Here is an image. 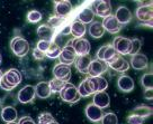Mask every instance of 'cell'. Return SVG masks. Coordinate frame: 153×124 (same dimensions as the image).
<instances>
[{
    "label": "cell",
    "mask_w": 153,
    "mask_h": 124,
    "mask_svg": "<svg viewBox=\"0 0 153 124\" xmlns=\"http://www.w3.org/2000/svg\"><path fill=\"white\" fill-rule=\"evenodd\" d=\"M117 86H118L120 91L124 92V93H129L134 90L135 84H134L132 77L127 76V75H122L117 80Z\"/></svg>",
    "instance_id": "cell-23"
},
{
    "label": "cell",
    "mask_w": 153,
    "mask_h": 124,
    "mask_svg": "<svg viewBox=\"0 0 153 124\" xmlns=\"http://www.w3.org/2000/svg\"><path fill=\"white\" fill-rule=\"evenodd\" d=\"M33 56H34L35 59H37V61H42V59H44V57H45V54L42 53V52H39L37 48H34Z\"/></svg>",
    "instance_id": "cell-40"
},
{
    "label": "cell",
    "mask_w": 153,
    "mask_h": 124,
    "mask_svg": "<svg viewBox=\"0 0 153 124\" xmlns=\"http://www.w3.org/2000/svg\"><path fill=\"white\" fill-rule=\"evenodd\" d=\"M48 124H59V123H57L56 121H53V122H51V123H48Z\"/></svg>",
    "instance_id": "cell-44"
},
{
    "label": "cell",
    "mask_w": 153,
    "mask_h": 124,
    "mask_svg": "<svg viewBox=\"0 0 153 124\" xmlns=\"http://www.w3.org/2000/svg\"><path fill=\"white\" fill-rule=\"evenodd\" d=\"M94 105H96L99 109H106L108 107L110 104V97L108 95V93L106 91L104 92H97L94 94Z\"/></svg>",
    "instance_id": "cell-20"
},
{
    "label": "cell",
    "mask_w": 153,
    "mask_h": 124,
    "mask_svg": "<svg viewBox=\"0 0 153 124\" xmlns=\"http://www.w3.org/2000/svg\"><path fill=\"white\" fill-rule=\"evenodd\" d=\"M133 114H136L143 117V119H146L148 116L152 114V109L150 106H144V105H141V106H137L136 109H134V111L132 112Z\"/></svg>",
    "instance_id": "cell-31"
},
{
    "label": "cell",
    "mask_w": 153,
    "mask_h": 124,
    "mask_svg": "<svg viewBox=\"0 0 153 124\" xmlns=\"http://www.w3.org/2000/svg\"><path fill=\"white\" fill-rule=\"evenodd\" d=\"M71 16L76 20L80 21L83 25L91 24L94 18H95V15L92 12V10L89 7H86V6H82L80 8H78V10H76V12L72 11Z\"/></svg>",
    "instance_id": "cell-6"
},
{
    "label": "cell",
    "mask_w": 153,
    "mask_h": 124,
    "mask_svg": "<svg viewBox=\"0 0 153 124\" xmlns=\"http://www.w3.org/2000/svg\"><path fill=\"white\" fill-rule=\"evenodd\" d=\"M91 63L90 55H86V56H76V61H74V65H76V69L82 74H88V67Z\"/></svg>",
    "instance_id": "cell-24"
},
{
    "label": "cell",
    "mask_w": 153,
    "mask_h": 124,
    "mask_svg": "<svg viewBox=\"0 0 153 124\" xmlns=\"http://www.w3.org/2000/svg\"><path fill=\"white\" fill-rule=\"evenodd\" d=\"M60 97L62 98V101L67 102L69 104H74L76 102H79V100L81 98L76 87L71 83H67L64 87L62 88V91L60 92Z\"/></svg>",
    "instance_id": "cell-4"
},
{
    "label": "cell",
    "mask_w": 153,
    "mask_h": 124,
    "mask_svg": "<svg viewBox=\"0 0 153 124\" xmlns=\"http://www.w3.org/2000/svg\"><path fill=\"white\" fill-rule=\"evenodd\" d=\"M17 110L13 106H5L1 110V119L6 123H13L17 120Z\"/></svg>",
    "instance_id": "cell-27"
},
{
    "label": "cell",
    "mask_w": 153,
    "mask_h": 124,
    "mask_svg": "<svg viewBox=\"0 0 153 124\" xmlns=\"http://www.w3.org/2000/svg\"><path fill=\"white\" fill-rule=\"evenodd\" d=\"M152 80H153L152 73L144 74L143 76L141 77V85L143 86L145 90H151V88H152V84H153Z\"/></svg>",
    "instance_id": "cell-33"
},
{
    "label": "cell",
    "mask_w": 153,
    "mask_h": 124,
    "mask_svg": "<svg viewBox=\"0 0 153 124\" xmlns=\"http://www.w3.org/2000/svg\"><path fill=\"white\" fill-rule=\"evenodd\" d=\"M90 9L92 10L94 15H97L101 18H106L111 15V5L109 1H105V0L92 1Z\"/></svg>",
    "instance_id": "cell-5"
},
{
    "label": "cell",
    "mask_w": 153,
    "mask_h": 124,
    "mask_svg": "<svg viewBox=\"0 0 153 124\" xmlns=\"http://www.w3.org/2000/svg\"><path fill=\"white\" fill-rule=\"evenodd\" d=\"M67 83L65 82L61 81V80H57V78H54V80H51L48 82V86H50V90H51V93H60L62 91V88L64 87Z\"/></svg>",
    "instance_id": "cell-30"
},
{
    "label": "cell",
    "mask_w": 153,
    "mask_h": 124,
    "mask_svg": "<svg viewBox=\"0 0 153 124\" xmlns=\"http://www.w3.org/2000/svg\"><path fill=\"white\" fill-rule=\"evenodd\" d=\"M53 75L57 80H61L65 83H69L70 78H71V68H70V66H67V65H63L61 63H59L53 68Z\"/></svg>",
    "instance_id": "cell-14"
},
{
    "label": "cell",
    "mask_w": 153,
    "mask_h": 124,
    "mask_svg": "<svg viewBox=\"0 0 153 124\" xmlns=\"http://www.w3.org/2000/svg\"><path fill=\"white\" fill-rule=\"evenodd\" d=\"M144 121H145V119H143V117H141V116H139V115L136 114H133V113H131L127 116V122H128V124H143Z\"/></svg>",
    "instance_id": "cell-38"
},
{
    "label": "cell",
    "mask_w": 153,
    "mask_h": 124,
    "mask_svg": "<svg viewBox=\"0 0 153 124\" xmlns=\"http://www.w3.org/2000/svg\"><path fill=\"white\" fill-rule=\"evenodd\" d=\"M144 97L146 100H152V88L151 90H145V92H144Z\"/></svg>",
    "instance_id": "cell-42"
},
{
    "label": "cell",
    "mask_w": 153,
    "mask_h": 124,
    "mask_svg": "<svg viewBox=\"0 0 153 124\" xmlns=\"http://www.w3.org/2000/svg\"><path fill=\"white\" fill-rule=\"evenodd\" d=\"M0 55H1V54H0Z\"/></svg>",
    "instance_id": "cell-46"
},
{
    "label": "cell",
    "mask_w": 153,
    "mask_h": 124,
    "mask_svg": "<svg viewBox=\"0 0 153 124\" xmlns=\"http://www.w3.org/2000/svg\"><path fill=\"white\" fill-rule=\"evenodd\" d=\"M35 86L32 85H26L24 86L20 91L18 92V101L23 104H27L33 102L35 98Z\"/></svg>",
    "instance_id": "cell-16"
},
{
    "label": "cell",
    "mask_w": 153,
    "mask_h": 124,
    "mask_svg": "<svg viewBox=\"0 0 153 124\" xmlns=\"http://www.w3.org/2000/svg\"><path fill=\"white\" fill-rule=\"evenodd\" d=\"M73 11L72 4L69 0H62L54 2V12L60 18H68Z\"/></svg>",
    "instance_id": "cell-10"
},
{
    "label": "cell",
    "mask_w": 153,
    "mask_h": 124,
    "mask_svg": "<svg viewBox=\"0 0 153 124\" xmlns=\"http://www.w3.org/2000/svg\"><path fill=\"white\" fill-rule=\"evenodd\" d=\"M101 25H102V27L105 29V31L107 30L110 34H118L122 30V28H123V26L117 21V19L115 18L114 15H110L108 17L104 18Z\"/></svg>",
    "instance_id": "cell-15"
},
{
    "label": "cell",
    "mask_w": 153,
    "mask_h": 124,
    "mask_svg": "<svg viewBox=\"0 0 153 124\" xmlns=\"http://www.w3.org/2000/svg\"><path fill=\"white\" fill-rule=\"evenodd\" d=\"M85 113H86L87 117L90 120L91 122H100L101 119H102V116H104V112L99 107H97L96 105L94 104H89L87 105L86 110H85Z\"/></svg>",
    "instance_id": "cell-18"
},
{
    "label": "cell",
    "mask_w": 153,
    "mask_h": 124,
    "mask_svg": "<svg viewBox=\"0 0 153 124\" xmlns=\"http://www.w3.org/2000/svg\"><path fill=\"white\" fill-rule=\"evenodd\" d=\"M108 67H110L111 69H114L118 73H123L128 71L129 68V63L127 61H125L124 58L122 57L120 55H118L117 57L115 58L114 61H111L109 64H107Z\"/></svg>",
    "instance_id": "cell-22"
},
{
    "label": "cell",
    "mask_w": 153,
    "mask_h": 124,
    "mask_svg": "<svg viewBox=\"0 0 153 124\" xmlns=\"http://www.w3.org/2000/svg\"><path fill=\"white\" fill-rule=\"evenodd\" d=\"M108 68L107 63L104 61H99V59H91V63L89 67H88V74L90 77H98L101 76L104 73H106Z\"/></svg>",
    "instance_id": "cell-12"
},
{
    "label": "cell",
    "mask_w": 153,
    "mask_h": 124,
    "mask_svg": "<svg viewBox=\"0 0 153 124\" xmlns=\"http://www.w3.org/2000/svg\"><path fill=\"white\" fill-rule=\"evenodd\" d=\"M2 75H4V73L1 72V69H0V81H1V78H2Z\"/></svg>",
    "instance_id": "cell-43"
},
{
    "label": "cell",
    "mask_w": 153,
    "mask_h": 124,
    "mask_svg": "<svg viewBox=\"0 0 153 124\" xmlns=\"http://www.w3.org/2000/svg\"><path fill=\"white\" fill-rule=\"evenodd\" d=\"M117 56H118V54L111 45H104L97 52V59L104 61L107 64H109L111 61H114Z\"/></svg>",
    "instance_id": "cell-9"
},
{
    "label": "cell",
    "mask_w": 153,
    "mask_h": 124,
    "mask_svg": "<svg viewBox=\"0 0 153 124\" xmlns=\"http://www.w3.org/2000/svg\"><path fill=\"white\" fill-rule=\"evenodd\" d=\"M18 124H36L30 116H23L22 119L19 120Z\"/></svg>",
    "instance_id": "cell-41"
},
{
    "label": "cell",
    "mask_w": 153,
    "mask_h": 124,
    "mask_svg": "<svg viewBox=\"0 0 153 124\" xmlns=\"http://www.w3.org/2000/svg\"><path fill=\"white\" fill-rule=\"evenodd\" d=\"M10 49L17 57H24L29 52V44L23 37H14L10 42Z\"/></svg>",
    "instance_id": "cell-3"
},
{
    "label": "cell",
    "mask_w": 153,
    "mask_h": 124,
    "mask_svg": "<svg viewBox=\"0 0 153 124\" xmlns=\"http://www.w3.org/2000/svg\"><path fill=\"white\" fill-rule=\"evenodd\" d=\"M111 46L114 47V49L120 56L122 55H127V54H129V50H131V39L126 38V37H122V36H117L113 40Z\"/></svg>",
    "instance_id": "cell-8"
},
{
    "label": "cell",
    "mask_w": 153,
    "mask_h": 124,
    "mask_svg": "<svg viewBox=\"0 0 153 124\" xmlns=\"http://www.w3.org/2000/svg\"><path fill=\"white\" fill-rule=\"evenodd\" d=\"M96 81H97V91L98 92H104L108 86V82L107 80H105L102 76L96 77Z\"/></svg>",
    "instance_id": "cell-37"
},
{
    "label": "cell",
    "mask_w": 153,
    "mask_h": 124,
    "mask_svg": "<svg viewBox=\"0 0 153 124\" xmlns=\"http://www.w3.org/2000/svg\"><path fill=\"white\" fill-rule=\"evenodd\" d=\"M142 46V42L139 38H133L131 39V50H129L128 55H135L140 52Z\"/></svg>",
    "instance_id": "cell-35"
},
{
    "label": "cell",
    "mask_w": 153,
    "mask_h": 124,
    "mask_svg": "<svg viewBox=\"0 0 153 124\" xmlns=\"http://www.w3.org/2000/svg\"><path fill=\"white\" fill-rule=\"evenodd\" d=\"M61 49L62 48L60 47L55 42H52V43L50 44V47H48V52L45 53V55H46V57L55 59V58H59V56H60Z\"/></svg>",
    "instance_id": "cell-29"
},
{
    "label": "cell",
    "mask_w": 153,
    "mask_h": 124,
    "mask_svg": "<svg viewBox=\"0 0 153 124\" xmlns=\"http://www.w3.org/2000/svg\"><path fill=\"white\" fill-rule=\"evenodd\" d=\"M37 36L39 37V40H44V42H48V43L54 42V38H55L54 30L48 25H41L38 27Z\"/></svg>",
    "instance_id": "cell-21"
},
{
    "label": "cell",
    "mask_w": 153,
    "mask_h": 124,
    "mask_svg": "<svg viewBox=\"0 0 153 124\" xmlns=\"http://www.w3.org/2000/svg\"><path fill=\"white\" fill-rule=\"evenodd\" d=\"M88 31H89V35H90L92 38L98 39L104 36L105 29H104V27H102L101 23H99V21H92L91 24H89V29H88Z\"/></svg>",
    "instance_id": "cell-28"
},
{
    "label": "cell",
    "mask_w": 153,
    "mask_h": 124,
    "mask_svg": "<svg viewBox=\"0 0 153 124\" xmlns=\"http://www.w3.org/2000/svg\"><path fill=\"white\" fill-rule=\"evenodd\" d=\"M86 25L81 24L78 20H73L70 25V35H72L74 38H83L86 34Z\"/></svg>",
    "instance_id": "cell-25"
},
{
    "label": "cell",
    "mask_w": 153,
    "mask_h": 124,
    "mask_svg": "<svg viewBox=\"0 0 153 124\" xmlns=\"http://www.w3.org/2000/svg\"><path fill=\"white\" fill-rule=\"evenodd\" d=\"M136 18L144 25L152 27V5L140 6L136 9Z\"/></svg>",
    "instance_id": "cell-11"
},
{
    "label": "cell",
    "mask_w": 153,
    "mask_h": 124,
    "mask_svg": "<svg viewBox=\"0 0 153 124\" xmlns=\"http://www.w3.org/2000/svg\"><path fill=\"white\" fill-rule=\"evenodd\" d=\"M101 124H118V117L115 113H111V112L104 113V116L101 119Z\"/></svg>",
    "instance_id": "cell-32"
},
{
    "label": "cell",
    "mask_w": 153,
    "mask_h": 124,
    "mask_svg": "<svg viewBox=\"0 0 153 124\" xmlns=\"http://www.w3.org/2000/svg\"><path fill=\"white\" fill-rule=\"evenodd\" d=\"M115 18H116L117 21L123 26V25L129 24V23L132 21L133 16H132V12H131V10H129L128 8H126L124 6H120V7H118L117 10H116Z\"/></svg>",
    "instance_id": "cell-19"
},
{
    "label": "cell",
    "mask_w": 153,
    "mask_h": 124,
    "mask_svg": "<svg viewBox=\"0 0 153 124\" xmlns=\"http://www.w3.org/2000/svg\"><path fill=\"white\" fill-rule=\"evenodd\" d=\"M50 44L51 43H48V42H44V40H39L37 43V45H36V47L35 48H37L39 52H42V53H45L48 52V47H50Z\"/></svg>",
    "instance_id": "cell-39"
},
{
    "label": "cell",
    "mask_w": 153,
    "mask_h": 124,
    "mask_svg": "<svg viewBox=\"0 0 153 124\" xmlns=\"http://www.w3.org/2000/svg\"><path fill=\"white\" fill-rule=\"evenodd\" d=\"M51 90L48 86V82H39L37 85L35 86V96H37L38 98H48L51 96Z\"/></svg>",
    "instance_id": "cell-26"
},
{
    "label": "cell",
    "mask_w": 153,
    "mask_h": 124,
    "mask_svg": "<svg viewBox=\"0 0 153 124\" xmlns=\"http://www.w3.org/2000/svg\"><path fill=\"white\" fill-rule=\"evenodd\" d=\"M53 121H55V119L53 117V115L51 113L44 112V113L39 114V116H38V124H48L53 122Z\"/></svg>",
    "instance_id": "cell-36"
},
{
    "label": "cell",
    "mask_w": 153,
    "mask_h": 124,
    "mask_svg": "<svg viewBox=\"0 0 153 124\" xmlns=\"http://www.w3.org/2000/svg\"><path fill=\"white\" fill-rule=\"evenodd\" d=\"M27 20L32 24H36L42 20V14L37 10H30L27 14Z\"/></svg>",
    "instance_id": "cell-34"
},
{
    "label": "cell",
    "mask_w": 153,
    "mask_h": 124,
    "mask_svg": "<svg viewBox=\"0 0 153 124\" xmlns=\"http://www.w3.org/2000/svg\"><path fill=\"white\" fill-rule=\"evenodd\" d=\"M22 80H23L22 73L16 68H10L2 75V78L0 81V87L5 91H11L17 85H19Z\"/></svg>",
    "instance_id": "cell-1"
},
{
    "label": "cell",
    "mask_w": 153,
    "mask_h": 124,
    "mask_svg": "<svg viewBox=\"0 0 153 124\" xmlns=\"http://www.w3.org/2000/svg\"><path fill=\"white\" fill-rule=\"evenodd\" d=\"M78 93L80 97H88V96L92 95L97 93V81H96V77H87L86 80L79 84V86L76 87Z\"/></svg>",
    "instance_id": "cell-2"
},
{
    "label": "cell",
    "mask_w": 153,
    "mask_h": 124,
    "mask_svg": "<svg viewBox=\"0 0 153 124\" xmlns=\"http://www.w3.org/2000/svg\"><path fill=\"white\" fill-rule=\"evenodd\" d=\"M131 65L136 71H143V69L148 68L149 59L144 54L137 53L135 55H132V57H131Z\"/></svg>",
    "instance_id": "cell-17"
},
{
    "label": "cell",
    "mask_w": 153,
    "mask_h": 124,
    "mask_svg": "<svg viewBox=\"0 0 153 124\" xmlns=\"http://www.w3.org/2000/svg\"><path fill=\"white\" fill-rule=\"evenodd\" d=\"M7 124H18V123H16V122H13V123H7Z\"/></svg>",
    "instance_id": "cell-45"
},
{
    "label": "cell",
    "mask_w": 153,
    "mask_h": 124,
    "mask_svg": "<svg viewBox=\"0 0 153 124\" xmlns=\"http://www.w3.org/2000/svg\"><path fill=\"white\" fill-rule=\"evenodd\" d=\"M76 54L74 52V49L72 47L70 44H67L64 47L61 49V54L59 56V59H60V63L63 64V65H67V66H70L72 65L74 61H76Z\"/></svg>",
    "instance_id": "cell-13"
},
{
    "label": "cell",
    "mask_w": 153,
    "mask_h": 124,
    "mask_svg": "<svg viewBox=\"0 0 153 124\" xmlns=\"http://www.w3.org/2000/svg\"><path fill=\"white\" fill-rule=\"evenodd\" d=\"M68 44H70L73 47L76 56H86L90 53V43L85 38L72 39Z\"/></svg>",
    "instance_id": "cell-7"
}]
</instances>
